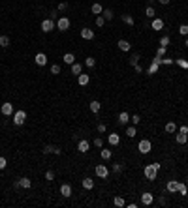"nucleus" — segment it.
<instances>
[{"mask_svg":"<svg viewBox=\"0 0 188 208\" xmlns=\"http://www.w3.org/2000/svg\"><path fill=\"white\" fill-rule=\"evenodd\" d=\"M51 73H53V75H58V73H60V66H58V64H53V66H51Z\"/></svg>","mask_w":188,"mask_h":208,"instance_id":"obj_42","label":"nucleus"},{"mask_svg":"<svg viewBox=\"0 0 188 208\" xmlns=\"http://www.w3.org/2000/svg\"><path fill=\"white\" fill-rule=\"evenodd\" d=\"M72 73H73V75L83 73V64H79V62H73V64H72Z\"/></svg>","mask_w":188,"mask_h":208,"instance_id":"obj_20","label":"nucleus"},{"mask_svg":"<svg viewBox=\"0 0 188 208\" xmlns=\"http://www.w3.org/2000/svg\"><path fill=\"white\" fill-rule=\"evenodd\" d=\"M77 81H79V86H87L88 82H90V77L87 73H79L77 75Z\"/></svg>","mask_w":188,"mask_h":208,"instance_id":"obj_14","label":"nucleus"},{"mask_svg":"<svg viewBox=\"0 0 188 208\" xmlns=\"http://www.w3.org/2000/svg\"><path fill=\"white\" fill-rule=\"evenodd\" d=\"M57 28L62 30V32L68 30V28H70V19H68V17H58V19H57Z\"/></svg>","mask_w":188,"mask_h":208,"instance_id":"obj_4","label":"nucleus"},{"mask_svg":"<svg viewBox=\"0 0 188 208\" xmlns=\"http://www.w3.org/2000/svg\"><path fill=\"white\" fill-rule=\"evenodd\" d=\"M177 64L183 68V69H188V62H186L184 58H179V60H177Z\"/></svg>","mask_w":188,"mask_h":208,"instance_id":"obj_43","label":"nucleus"},{"mask_svg":"<svg viewBox=\"0 0 188 208\" xmlns=\"http://www.w3.org/2000/svg\"><path fill=\"white\" fill-rule=\"evenodd\" d=\"M179 34L181 36H188V25H181L179 26Z\"/></svg>","mask_w":188,"mask_h":208,"instance_id":"obj_34","label":"nucleus"},{"mask_svg":"<svg viewBox=\"0 0 188 208\" xmlns=\"http://www.w3.org/2000/svg\"><path fill=\"white\" fill-rule=\"evenodd\" d=\"M90 10H92V13H94V15H100V13L103 11L102 4H98V2H96V4H92V8H90Z\"/></svg>","mask_w":188,"mask_h":208,"instance_id":"obj_26","label":"nucleus"},{"mask_svg":"<svg viewBox=\"0 0 188 208\" xmlns=\"http://www.w3.org/2000/svg\"><path fill=\"white\" fill-rule=\"evenodd\" d=\"M53 178H55V172L53 171H47L45 172V180H53Z\"/></svg>","mask_w":188,"mask_h":208,"instance_id":"obj_51","label":"nucleus"},{"mask_svg":"<svg viewBox=\"0 0 188 208\" xmlns=\"http://www.w3.org/2000/svg\"><path fill=\"white\" fill-rule=\"evenodd\" d=\"M106 124H98V133H106Z\"/></svg>","mask_w":188,"mask_h":208,"instance_id":"obj_52","label":"nucleus"},{"mask_svg":"<svg viewBox=\"0 0 188 208\" xmlns=\"http://www.w3.org/2000/svg\"><path fill=\"white\" fill-rule=\"evenodd\" d=\"M151 26H152V30H154V32H158V30L164 28V21L158 19V17H154V19H152V23H151Z\"/></svg>","mask_w":188,"mask_h":208,"instance_id":"obj_11","label":"nucleus"},{"mask_svg":"<svg viewBox=\"0 0 188 208\" xmlns=\"http://www.w3.org/2000/svg\"><path fill=\"white\" fill-rule=\"evenodd\" d=\"M130 122L134 124V126H139V122H141V118H139V114H134V116H130Z\"/></svg>","mask_w":188,"mask_h":208,"instance_id":"obj_38","label":"nucleus"},{"mask_svg":"<svg viewBox=\"0 0 188 208\" xmlns=\"http://www.w3.org/2000/svg\"><path fill=\"white\" fill-rule=\"evenodd\" d=\"M137 62H139V54H132V56H130V64L132 66H137Z\"/></svg>","mask_w":188,"mask_h":208,"instance_id":"obj_40","label":"nucleus"},{"mask_svg":"<svg viewBox=\"0 0 188 208\" xmlns=\"http://www.w3.org/2000/svg\"><path fill=\"white\" fill-rule=\"evenodd\" d=\"M145 15H147L149 19H154V8H152V6H147V8H145Z\"/></svg>","mask_w":188,"mask_h":208,"instance_id":"obj_29","label":"nucleus"},{"mask_svg":"<svg viewBox=\"0 0 188 208\" xmlns=\"http://www.w3.org/2000/svg\"><path fill=\"white\" fill-rule=\"evenodd\" d=\"M173 62H175V60H171L169 56H168V58H160V64H168V66H171Z\"/></svg>","mask_w":188,"mask_h":208,"instance_id":"obj_46","label":"nucleus"},{"mask_svg":"<svg viewBox=\"0 0 188 208\" xmlns=\"http://www.w3.org/2000/svg\"><path fill=\"white\" fill-rule=\"evenodd\" d=\"M158 2H160V4H164V6H168V4H169V0H158Z\"/></svg>","mask_w":188,"mask_h":208,"instance_id":"obj_56","label":"nucleus"},{"mask_svg":"<svg viewBox=\"0 0 188 208\" xmlns=\"http://www.w3.org/2000/svg\"><path fill=\"white\" fill-rule=\"evenodd\" d=\"M166 51H168V49H166V47H162V45H160L158 49H156V56H160V58H162L164 54H166Z\"/></svg>","mask_w":188,"mask_h":208,"instance_id":"obj_39","label":"nucleus"},{"mask_svg":"<svg viewBox=\"0 0 188 208\" xmlns=\"http://www.w3.org/2000/svg\"><path fill=\"white\" fill-rule=\"evenodd\" d=\"M158 66H160L158 62H152V64L149 66V69H147V73H149V75H154V73L158 71Z\"/></svg>","mask_w":188,"mask_h":208,"instance_id":"obj_27","label":"nucleus"},{"mask_svg":"<svg viewBox=\"0 0 188 208\" xmlns=\"http://www.w3.org/2000/svg\"><path fill=\"white\" fill-rule=\"evenodd\" d=\"M151 148H152V144H151L149 139H143V141H139V144H137V150L141 152V154H149Z\"/></svg>","mask_w":188,"mask_h":208,"instance_id":"obj_3","label":"nucleus"},{"mask_svg":"<svg viewBox=\"0 0 188 208\" xmlns=\"http://www.w3.org/2000/svg\"><path fill=\"white\" fill-rule=\"evenodd\" d=\"M122 23H126L128 26H134L136 21H134V17H132V15H122Z\"/></svg>","mask_w":188,"mask_h":208,"instance_id":"obj_31","label":"nucleus"},{"mask_svg":"<svg viewBox=\"0 0 188 208\" xmlns=\"http://www.w3.org/2000/svg\"><path fill=\"white\" fill-rule=\"evenodd\" d=\"M160 45H162V47H168L169 45V36H162V38H160Z\"/></svg>","mask_w":188,"mask_h":208,"instance_id":"obj_37","label":"nucleus"},{"mask_svg":"<svg viewBox=\"0 0 188 208\" xmlns=\"http://www.w3.org/2000/svg\"><path fill=\"white\" fill-rule=\"evenodd\" d=\"M60 152H62V150H60L58 146H55V148H53V154H57V156H58V154H60Z\"/></svg>","mask_w":188,"mask_h":208,"instance_id":"obj_55","label":"nucleus"},{"mask_svg":"<svg viewBox=\"0 0 188 208\" xmlns=\"http://www.w3.org/2000/svg\"><path fill=\"white\" fill-rule=\"evenodd\" d=\"M152 203H154V195H152L151 191H145L143 195H141V204L149 206V204H152Z\"/></svg>","mask_w":188,"mask_h":208,"instance_id":"obj_6","label":"nucleus"},{"mask_svg":"<svg viewBox=\"0 0 188 208\" xmlns=\"http://www.w3.org/2000/svg\"><path fill=\"white\" fill-rule=\"evenodd\" d=\"M53 148H55V146H51V144H47V146L43 148V154H53Z\"/></svg>","mask_w":188,"mask_h":208,"instance_id":"obj_50","label":"nucleus"},{"mask_svg":"<svg viewBox=\"0 0 188 208\" xmlns=\"http://www.w3.org/2000/svg\"><path fill=\"white\" fill-rule=\"evenodd\" d=\"M113 204H115L117 208H122V206H126V203H124V199H122V197H115V199H113Z\"/></svg>","mask_w":188,"mask_h":208,"instance_id":"obj_28","label":"nucleus"},{"mask_svg":"<svg viewBox=\"0 0 188 208\" xmlns=\"http://www.w3.org/2000/svg\"><path fill=\"white\" fill-rule=\"evenodd\" d=\"M158 171H160V163H151V165H147V167L143 169V175H145L147 180L154 182L156 176H158Z\"/></svg>","mask_w":188,"mask_h":208,"instance_id":"obj_1","label":"nucleus"},{"mask_svg":"<svg viewBox=\"0 0 188 208\" xmlns=\"http://www.w3.org/2000/svg\"><path fill=\"white\" fill-rule=\"evenodd\" d=\"M175 141H177L179 144H186V143H188V133H181V131H179V135L175 137Z\"/></svg>","mask_w":188,"mask_h":208,"instance_id":"obj_22","label":"nucleus"},{"mask_svg":"<svg viewBox=\"0 0 188 208\" xmlns=\"http://www.w3.org/2000/svg\"><path fill=\"white\" fill-rule=\"evenodd\" d=\"M32 186V182H30V178H26V176H23V178H19V188H25V189H28Z\"/></svg>","mask_w":188,"mask_h":208,"instance_id":"obj_18","label":"nucleus"},{"mask_svg":"<svg viewBox=\"0 0 188 208\" xmlns=\"http://www.w3.org/2000/svg\"><path fill=\"white\" fill-rule=\"evenodd\" d=\"M49 19H58V10H53L51 15H49Z\"/></svg>","mask_w":188,"mask_h":208,"instance_id":"obj_53","label":"nucleus"},{"mask_svg":"<svg viewBox=\"0 0 188 208\" xmlns=\"http://www.w3.org/2000/svg\"><path fill=\"white\" fill-rule=\"evenodd\" d=\"M166 188H168V191H169V193H175V191L179 189V182H177V180H169Z\"/></svg>","mask_w":188,"mask_h":208,"instance_id":"obj_17","label":"nucleus"},{"mask_svg":"<svg viewBox=\"0 0 188 208\" xmlns=\"http://www.w3.org/2000/svg\"><path fill=\"white\" fill-rule=\"evenodd\" d=\"M68 10V2H60L58 4V11H66Z\"/></svg>","mask_w":188,"mask_h":208,"instance_id":"obj_48","label":"nucleus"},{"mask_svg":"<svg viewBox=\"0 0 188 208\" xmlns=\"http://www.w3.org/2000/svg\"><path fill=\"white\" fill-rule=\"evenodd\" d=\"M0 45H2V47H8L10 45V38L8 36H0Z\"/></svg>","mask_w":188,"mask_h":208,"instance_id":"obj_36","label":"nucleus"},{"mask_svg":"<svg viewBox=\"0 0 188 208\" xmlns=\"http://www.w3.org/2000/svg\"><path fill=\"white\" fill-rule=\"evenodd\" d=\"M103 25H106V19H103L102 15H98L96 17V26H103Z\"/></svg>","mask_w":188,"mask_h":208,"instance_id":"obj_44","label":"nucleus"},{"mask_svg":"<svg viewBox=\"0 0 188 208\" xmlns=\"http://www.w3.org/2000/svg\"><path fill=\"white\" fill-rule=\"evenodd\" d=\"M113 171L115 172H121L122 171V163H113Z\"/></svg>","mask_w":188,"mask_h":208,"instance_id":"obj_49","label":"nucleus"},{"mask_svg":"<svg viewBox=\"0 0 188 208\" xmlns=\"http://www.w3.org/2000/svg\"><path fill=\"white\" fill-rule=\"evenodd\" d=\"M128 122H130V114L126 113V111H122V113L119 114V124L124 126V124H128Z\"/></svg>","mask_w":188,"mask_h":208,"instance_id":"obj_19","label":"nucleus"},{"mask_svg":"<svg viewBox=\"0 0 188 208\" xmlns=\"http://www.w3.org/2000/svg\"><path fill=\"white\" fill-rule=\"evenodd\" d=\"M53 28H55L53 19H45V21H41V32H51Z\"/></svg>","mask_w":188,"mask_h":208,"instance_id":"obj_7","label":"nucleus"},{"mask_svg":"<svg viewBox=\"0 0 188 208\" xmlns=\"http://www.w3.org/2000/svg\"><path fill=\"white\" fill-rule=\"evenodd\" d=\"M100 156H102V159H106V161H109V159H111V156H113V154H111V150H102V152H100Z\"/></svg>","mask_w":188,"mask_h":208,"instance_id":"obj_33","label":"nucleus"},{"mask_svg":"<svg viewBox=\"0 0 188 208\" xmlns=\"http://www.w3.org/2000/svg\"><path fill=\"white\" fill-rule=\"evenodd\" d=\"M83 188H85V189H92L94 188V180L92 178H85V180H83Z\"/></svg>","mask_w":188,"mask_h":208,"instance_id":"obj_24","label":"nucleus"},{"mask_svg":"<svg viewBox=\"0 0 188 208\" xmlns=\"http://www.w3.org/2000/svg\"><path fill=\"white\" fill-rule=\"evenodd\" d=\"M117 47H119V49H121V51H124V53H128V51L132 49V45L128 43V41H126V39H119V43H117Z\"/></svg>","mask_w":188,"mask_h":208,"instance_id":"obj_15","label":"nucleus"},{"mask_svg":"<svg viewBox=\"0 0 188 208\" xmlns=\"http://www.w3.org/2000/svg\"><path fill=\"white\" fill-rule=\"evenodd\" d=\"M136 133H137V129H136V126H130V128H126V137H130V139H134V137H136Z\"/></svg>","mask_w":188,"mask_h":208,"instance_id":"obj_30","label":"nucleus"},{"mask_svg":"<svg viewBox=\"0 0 188 208\" xmlns=\"http://www.w3.org/2000/svg\"><path fill=\"white\" fill-rule=\"evenodd\" d=\"M107 141H109L111 146H117V144L121 143V137H119V133H109L107 135Z\"/></svg>","mask_w":188,"mask_h":208,"instance_id":"obj_12","label":"nucleus"},{"mask_svg":"<svg viewBox=\"0 0 188 208\" xmlns=\"http://www.w3.org/2000/svg\"><path fill=\"white\" fill-rule=\"evenodd\" d=\"M60 195L72 197V186H70V184H62V186H60Z\"/></svg>","mask_w":188,"mask_h":208,"instance_id":"obj_13","label":"nucleus"},{"mask_svg":"<svg viewBox=\"0 0 188 208\" xmlns=\"http://www.w3.org/2000/svg\"><path fill=\"white\" fill-rule=\"evenodd\" d=\"M81 38H83V39H94V30L83 28V30H81Z\"/></svg>","mask_w":188,"mask_h":208,"instance_id":"obj_16","label":"nucleus"},{"mask_svg":"<svg viewBox=\"0 0 188 208\" xmlns=\"http://www.w3.org/2000/svg\"><path fill=\"white\" fill-rule=\"evenodd\" d=\"M184 45H186V47H188V38H186V41H184Z\"/></svg>","mask_w":188,"mask_h":208,"instance_id":"obj_57","label":"nucleus"},{"mask_svg":"<svg viewBox=\"0 0 188 208\" xmlns=\"http://www.w3.org/2000/svg\"><path fill=\"white\" fill-rule=\"evenodd\" d=\"M164 129H166V133H175V131H177V126H175V122H168Z\"/></svg>","mask_w":188,"mask_h":208,"instance_id":"obj_23","label":"nucleus"},{"mask_svg":"<svg viewBox=\"0 0 188 208\" xmlns=\"http://www.w3.org/2000/svg\"><path fill=\"white\" fill-rule=\"evenodd\" d=\"M102 17L106 21H111V19H113V11H111V10H103L102 11Z\"/></svg>","mask_w":188,"mask_h":208,"instance_id":"obj_32","label":"nucleus"},{"mask_svg":"<svg viewBox=\"0 0 188 208\" xmlns=\"http://www.w3.org/2000/svg\"><path fill=\"white\" fill-rule=\"evenodd\" d=\"M0 111H2L4 116H13V105L11 103H4V105L0 107Z\"/></svg>","mask_w":188,"mask_h":208,"instance_id":"obj_10","label":"nucleus"},{"mask_svg":"<svg viewBox=\"0 0 188 208\" xmlns=\"http://www.w3.org/2000/svg\"><path fill=\"white\" fill-rule=\"evenodd\" d=\"M94 172H96V176H98V178H107V175H109V169L106 167V165H96Z\"/></svg>","mask_w":188,"mask_h":208,"instance_id":"obj_5","label":"nucleus"},{"mask_svg":"<svg viewBox=\"0 0 188 208\" xmlns=\"http://www.w3.org/2000/svg\"><path fill=\"white\" fill-rule=\"evenodd\" d=\"M88 107H90V111H92V113L96 114V113H100V109H102V103L94 100V101H90V105H88Z\"/></svg>","mask_w":188,"mask_h":208,"instance_id":"obj_21","label":"nucleus"},{"mask_svg":"<svg viewBox=\"0 0 188 208\" xmlns=\"http://www.w3.org/2000/svg\"><path fill=\"white\" fill-rule=\"evenodd\" d=\"M34 62H36L38 66H45L47 64V54L45 53H38L36 56H34Z\"/></svg>","mask_w":188,"mask_h":208,"instance_id":"obj_9","label":"nucleus"},{"mask_svg":"<svg viewBox=\"0 0 188 208\" xmlns=\"http://www.w3.org/2000/svg\"><path fill=\"white\" fill-rule=\"evenodd\" d=\"M179 131H181V133H188V126H181Z\"/></svg>","mask_w":188,"mask_h":208,"instance_id":"obj_54","label":"nucleus"},{"mask_svg":"<svg viewBox=\"0 0 188 208\" xmlns=\"http://www.w3.org/2000/svg\"><path fill=\"white\" fill-rule=\"evenodd\" d=\"M177 191L181 193V195H186V193H188V189H186V186H184V184H181V182H179V189H177Z\"/></svg>","mask_w":188,"mask_h":208,"instance_id":"obj_41","label":"nucleus"},{"mask_svg":"<svg viewBox=\"0 0 188 208\" xmlns=\"http://www.w3.org/2000/svg\"><path fill=\"white\" fill-rule=\"evenodd\" d=\"M6 167H8V161H6L4 156H0V169H6Z\"/></svg>","mask_w":188,"mask_h":208,"instance_id":"obj_47","label":"nucleus"},{"mask_svg":"<svg viewBox=\"0 0 188 208\" xmlns=\"http://www.w3.org/2000/svg\"><path fill=\"white\" fill-rule=\"evenodd\" d=\"M102 144H103V139H102V137H96V139H94V146H96V148H100Z\"/></svg>","mask_w":188,"mask_h":208,"instance_id":"obj_45","label":"nucleus"},{"mask_svg":"<svg viewBox=\"0 0 188 208\" xmlns=\"http://www.w3.org/2000/svg\"><path fill=\"white\" fill-rule=\"evenodd\" d=\"M88 148H90V143L87 141V139H81V141L77 143V150L81 152V154H85V152H88Z\"/></svg>","mask_w":188,"mask_h":208,"instance_id":"obj_8","label":"nucleus"},{"mask_svg":"<svg viewBox=\"0 0 188 208\" xmlns=\"http://www.w3.org/2000/svg\"><path fill=\"white\" fill-rule=\"evenodd\" d=\"M25 120H26L25 111H15V113H13V124H15V126H23Z\"/></svg>","mask_w":188,"mask_h":208,"instance_id":"obj_2","label":"nucleus"},{"mask_svg":"<svg viewBox=\"0 0 188 208\" xmlns=\"http://www.w3.org/2000/svg\"><path fill=\"white\" fill-rule=\"evenodd\" d=\"M94 64H96V60H94L92 56H88V58H85V66H87V68H94Z\"/></svg>","mask_w":188,"mask_h":208,"instance_id":"obj_35","label":"nucleus"},{"mask_svg":"<svg viewBox=\"0 0 188 208\" xmlns=\"http://www.w3.org/2000/svg\"><path fill=\"white\" fill-rule=\"evenodd\" d=\"M73 62H75V56H73L72 53H66V54H64V64H70V66H72Z\"/></svg>","mask_w":188,"mask_h":208,"instance_id":"obj_25","label":"nucleus"}]
</instances>
